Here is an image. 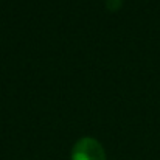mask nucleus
Masks as SVG:
<instances>
[{"label":"nucleus","instance_id":"nucleus-1","mask_svg":"<svg viewBox=\"0 0 160 160\" xmlns=\"http://www.w3.org/2000/svg\"><path fill=\"white\" fill-rule=\"evenodd\" d=\"M72 160H106L104 148L95 138L84 137L73 146Z\"/></svg>","mask_w":160,"mask_h":160}]
</instances>
